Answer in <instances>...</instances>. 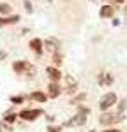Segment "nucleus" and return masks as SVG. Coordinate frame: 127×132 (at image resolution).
<instances>
[{"label":"nucleus","instance_id":"f257e3e1","mask_svg":"<svg viewBox=\"0 0 127 132\" xmlns=\"http://www.w3.org/2000/svg\"><path fill=\"white\" fill-rule=\"evenodd\" d=\"M88 114H90V109H88V108H81V109L78 111V114L74 116L73 120H69L65 125H67V127H78V125H83V123L88 120Z\"/></svg>","mask_w":127,"mask_h":132},{"label":"nucleus","instance_id":"f03ea898","mask_svg":"<svg viewBox=\"0 0 127 132\" xmlns=\"http://www.w3.org/2000/svg\"><path fill=\"white\" fill-rule=\"evenodd\" d=\"M116 93H113V92H109V93H106V95H102L101 97V101H99V109L101 111H108L111 106H115L116 104Z\"/></svg>","mask_w":127,"mask_h":132},{"label":"nucleus","instance_id":"7ed1b4c3","mask_svg":"<svg viewBox=\"0 0 127 132\" xmlns=\"http://www.w3.org/2000/svg\"><path fill=\"white\" fill-rule=\"evenodd\" d=\"M41 109H25V111L20 113V118H23V120H27V122H32V120H35L39 114H41Z\"/></svg>","mask_w":127,"mask_h":132},{"label":"nucleus","instance_id":"20e7f679","mask_svg":"<svg viewBox=\"0 0 127 132\" xmlns=\"http://www.w3.org/2000/svg\"><path fill=\"white\" fill-rule=\"evenodd\" d=\"M120 120H124V118H116L115 114H109V113H104V114H101V118H99V123H101V125H109V123L120 122Z\"/></svg>","mask_w":127,"mask_h":132},{"label":"nucleus","instance_id":"39448f33","mask_svg":"<svg viewBox=\"0 0 127 132\" xmlns=\"http://www.w3.org/2000/svg\"><path fill=\"white\" fill-rule=\"evenodd\" d=\"M48 97H51V99H57L60 93H62V90H60V86H58V83L57 81H53V83H50V86H48Z\"/></svg>","mask_w":127,"mask_h":132},{"label":"nucleus","instance_id":"423d86ee","mask_svg":"<svg viewBox=\"0 0 127 132\" xmlns=\"http://www.w3.org/2000/svg\"><path fill=\"white\" fill-rule=\"evenodd\" d=\"M113 12H115V7H113V5H102L101 11H99V16H101V18H111Z\"/></svg>","mask_w":127,"mask_h":132},{"label":"nucleus","instance_id":"0eeeda50","mask_svg":"<svg viewBox=\"0 0 127 132\" xmlns=\"http://www.w3.org/2000/svg\"><path fill=\"white\" fill-rule=\"evenodd\" d=\"M46 74L51 78L53 81H58V79L62 78V72H60V69H57V67H48V69H46Z\"/></svg>","mask_w":127,"mask_h":132},{"label":"nucleus","instance_id":"6e6552de","mask_svg":"<svg viewBox=\"0 0 127 132\" xmlns=\"http://www.w3.org/2000/svg\"><path fill=\"white\" fill-rule=\"evenodd\" d=\"M28 46H30L32 51H35L37 55H41V53H42V41H41V39H32Z\"/></svg>","mask_w":127,"mask_h":132},{"label":"nucleus","instance_id":"1a4fd4ad","mask_svg":"<svg viewBox=\"0 0 127 132\" xmlns=\"http://www.w3.org/2000/svg\"><path fill=\"white\" fill-rule=\"evenodd\" d=\"M18 21H20V16H18V14L9 16V18H0V27H4V25H14V23H18Z\"/></svg>","mask_w":127,"mask_h":132},{"label":"nucleus","instance_id":"9d476101","mask_svg":"<svg viewBox=\"0 0 127 132\" xmlns=\"http://www.w3.org/2000/svg\"><path fill=\"white\" fill-rule=\"evenodd\" d=\"M58 46H60V42L55 41V39H50V41L42 42V48H46V50H50V51H57V50H58Z\"/></svg>","mask_w":127,"mask_h":132},{"label":"nucleus","instance_id":"9b49d317","mask_svg":"<svg viewBox=\"0 0 127 132\" xmlns=\"http://www.w3.org/2000/svg\"><path fill=\"white\" fill-rule=\"evenodd\" d=\"M30 99H34V101H37V102H46L48 101V95L44 92H34L30 95Z\"/></svg>","mask_w":127,"mask_h":132},{"label":"nucleus","instance_id":"f8f14e48","mask_svg":"<svg viewBox=\"0 0 127 132\" xmlns=\"http://www.w3.org/2000/svg\"><path fill=\"white\" fill-rule=\"evenodd\" d=\"M113 83V76L111 74H101L99 76V85H111Z\"/></svg>","mask_w":127,"mask_h":132},{"label":"nucleus","instance_id":"ddd939ff","mask_svg":"<svg viewBox=\"0 0 127 132\" xmlns=\"http://www.w3.org/2000/svg\"><path fill=\"white\" fill-rule=\"evenodd\" d=\"M25 67H27V62H25V60H18V62L12 63V69H14L16 72H23V71H25Z\"/></svg>","mask_w":127,"mask_h":132},{"label":"nucleus","instance_id":"4468645a","mask_svg":"<svg viewBox=\"0 0 127 132\" xmlns=\"http://www.w3.org/2000/svg\"><path fill=\"white\" fill-rule=\"evenodd\" d=\"M11 12V5L9 4H0V14L4 16V14H9Z\"/></svg>","mask_w":127,"mask_h":132},{"label":"nucleus","instance_id":"2eb2a0df","mask_svg":"<svg viewBox=\"0 0 127 132\" xmlns=\"http://www.w3.org/2000/svg\"><path fill=\"white\" fill-rule=\"evenodd\" d=\"M23 5H25V11H27V12H32V11H34L30 0H23Z\"/></svg>","mask_w":127,"mask_h":132},{"label":"nucleus","instance_id":"dca6fc26","mask_svg":"<svg viewBox=\"0 0 127 132\" xmlns=\"http://www.w3.org/2000/svg\"><path fill=\"white\" fill-rule=\"evenodd\" d=\"M53 63H55V65H60V63H62V56H60L58 53H55V56H53Z\"/></svg>","mask_w":127,"mask_h":132},{"label":"nucleus","instance_id":"f3484780","mask_svg":"<svg viewBox=\"0 0 127 132\" xmlns=\"http://www.w3.org/2000/svg\"><path fill=\"white\" fill-rule=\"evenodd\" d=\"M16 118H18L16 114H7V116H5V122H7V123H12V122H16Z\"/></svg>","mask_w":127,"mask_h":132},{"label":"nucleus","instance_id":"a211bd4d","mask_svg":"<svg viewBox=\"0 0 127 132\" xmlns=\"http://www.w3.org/2000/svg\"><path fill=\"white\" fill-rule=\"evenodd\" d=\"M11 102H14V104H21V102H23V97H12Z\"/></svg>","mask_w":127,"mask_h":132},{"label":"nucleus","instance_id":"6ab92c4d","mask_svg":"<svg viewBox=\"0 0 127 132\" xmlns=\"http://www.w3.org/2000/svg\"><path fill=\"white\" fill-rule=\"evenodd\" d=\"M60 130H62L60 125H58V127H50V129H48V132H60Z\"/></svg>","mask_w":127,"mask_h":132},{"label":"nucleus","instance_id":"aec40b11","mask_svg":"<svg viewBox=\"0 0 127 132\" xmlns=\"http://www.w3.org/2000/svg\"><path fill=\"white\" fill-rule=\"evenodd\" d=\"M125 104H127L125 101H122V102H120V106H118V111H120V113H122L124 109H125Z\"/></svg>","mask_w":127,"mask_h":132},{"label":"nucleus","instance_id":"412c9836","mask_svg":"<svg viewBox=\"0 0 127 132\" xmlns=\"http://www.w3.org/2000/svg\"><path fill=\"white\" fill-rule=\"evenodd\" d=\"M106 132H122V130H118V129H108Z\"/></svg>","mask_w":127,"mask_h":132},{"label":"nucleus","instance_id":"4be33fe9","mask_svg":"<svg viewBox=\"0 0 127 132\" xmlns=\"http://www.w3.org/2000/svg\"><path fill=\"white\" fill-rule=\"evenodd\" d=\"M0 58H5V51H2V53H0Z\"/></svg>","mask_w":127,"mask_h":132},{"label":"nucleus","instance_id":"5701e85b","mask_svg":"<svg viewBox=\"0 0 127 132\" xmlns=\"http://www.w3.org/2000/svg\"><path fill=\"white\" fill-rule=\"evenodd\" d=\"M113 2H116V4H124L125 0H113Z\"/></svg>","mask_w":127,"mask_h":132},{"label":"nucleus","instance_id":"b1692460","mask_svg":"<svg viewBox=\"0 0 127 132\" xmlns=\"http://www.w3.org/2000/svg\"><path fill=\"white\" fill-rule=\"evenodd\" d=\"M90 132H95V130H90Z\"/></svg>","mask_w":127,"mask_h":132}]
</instances>
